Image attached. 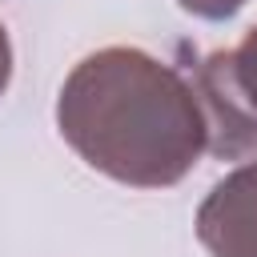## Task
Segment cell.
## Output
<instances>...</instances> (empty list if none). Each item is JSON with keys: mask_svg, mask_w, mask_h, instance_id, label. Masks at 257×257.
<instances>
[{"mask_svg": "<svg viewBox=\"0 0 257 257\" xmlns=\"http://www.w3.org/2000/svg\"><path fill=\"white\" fill-rule=\"evenodd\" d=\"M56 128L88 169L133 189H169L209 153L193 80L128 44L88 52L64 76Z\"/></svg>", "mask_w": 257, "mask_h": 257, "instance_id": "1", "label": "cell"}, {"mask_svg": "<svg viewBox=\"0 0 257 257\" xmlns=\"http://www.w3.org/2000/svg\"><path fill=\"white\" fill-rule=\"evenodd\" d=\"M193 88L209 124V153L221 161L257 157V24L237 48L209 52L197 64Z\"/></svg>", "mask_w": 257, "mask_h": 257, "instance_id": "2", "label": "cell"}, {"mask_svg": "<svg viewBox=\"0 0 257 257\" xmlns=\"http://www.w3.org/2000/svg\"><path fill=\"white\" fill-rule=\"evenodd\" d=\"M197 237L213 257H257V161L209 189L197 209Z\"/></svg>", "mask_w": 257, "mask_h": 257, "instance_id": "3", "label": "cell"}, {"mask_svg": "<svg viewBox=\"0 0 257 257\" xmlns=\"http://www.w3.org/2000/svg\"><path fill=\"white\" fill-rule=\"evenodd\" d=\"M181 12L197 16V20H233L249 0H177Z\"/></svg>", "mask_w": 257, "mask_h": 257, "instance_id": "4", "label": "cell"}, {"mask_svg": "<svg viewBox=\"0 0 257 257\" xmlns=\"http://www.w3.org/2000/svg\"><path fill=\"white\" fill-rule=\"evenodd\" d=\"M8 80H12V40H8V28L0 24V96L8 92Z\"/></svg>", "mask_w": 257, "mask_h": 257, "instance_id": "5", "label": "cell"}]
</instances>
